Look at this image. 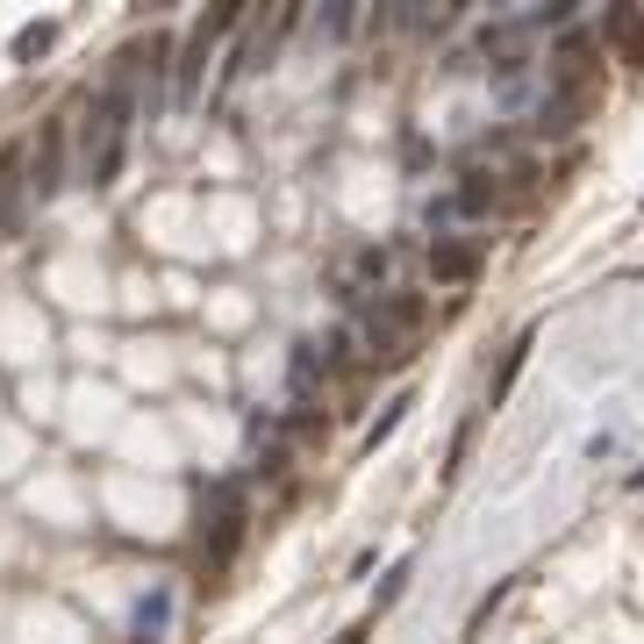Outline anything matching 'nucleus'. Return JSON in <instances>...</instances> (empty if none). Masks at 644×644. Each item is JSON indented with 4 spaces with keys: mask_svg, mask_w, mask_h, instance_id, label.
<instances>
[{
    "mask_svg": "<svg viewBox=\"0 0 644 644\" xmlns=\"http://www.w3.org/2000/svg\"><path fill=\"white\" fill-rule=\"evenodd\" d=\"M29 158L22 150H0V237H14V222H22V194H29Z\"/></svg>",
    "mask_w": 644,
    "mask_h": 644,
    "instance_id": "7",
    "label": "nucleus"
},
{
    "mask_svg": "<svg viewBox=\"0 0 644 644\" xmlns=\"http://www.w3.org/2000/svg\"><path fill=\"white\" fill-rule=\"evenodd\" d=\"M480 266H487V243L480 237H437V243H429V280H437V287L480 280Z\"/></svg>",
    "mask_w": 644,
    "mask_h": 644,
    "instance_id": "3",
    "label": "nucleus"
},
{
    "mask_svg": "<svg viewBox=\"0 0 644 644\" xmlns=\"http://www.w3.org/2000/svg\"><path fill=\"white\" fill-rule=\"evenodd\" d=\"M208 29H194V43H187V65H179V94H194V86H201V65H208Z\"/></svg>",
    "mask_w": 644,
    "mask_h": 644,
    "instance_id": "10",
    "label": "nucleus"
},
{
    "mask_svg": "<svg viewBox=\"0 0 644 644\" xmlns=\"http://www.w3.org/2000/svg\"><path fill=\"white\" fill-rule=\"evenodd\" d=\"M602 43L623 58V65H637V72H644V8H609Z\"/></svg>",
    "mask_w": 644,
    "mask_h": 644,
    "instance_id": "6",
    "label": "nucleus"
},
{
    "mask_svg": "<svg viewBox=\"0 0 644 644\" xmlns=\"http://www.w3.org/2000/svg\"><path fill=\"white\" fill-rule=\"evenodd\" d=\"M387 266H394L387 251H359V266H351V272H359V280H387Z\"/></svg>",
    "mask_w": 644,
    "mask_h": 644,
    "instance_id": "12",
    "label": "nucleus"
},
{
    "mask_svg": "<svg viewBox=\"0 0 644 644\" xmlns=\"http://www.w3.org/2000/svg\"><path fill=\"white\" fill-rule=\"evenodd\" d=\"M523 365H530V336H516L509 359H501V373L487 380V402H509V387H516V373H523Z\"/></svg>",
    "mask_w": 644,
    "mask_h": 644,
    "instance_id": "9",
    "label": "nucleus"
},
{
    "mask_svg": "<svg viewBox=\"0 0 644 644\" xmlns=\"http://www.w3.org/2000/svg\"><path fill=\"white\" fill-rule=\"evenodd\" d=\"M501 208V179L495 173H466L458 179V215H495Z\"/></svg>",
    "mask_w": 644,
    "mask_h": 644,
    "instance_id": "8",
    "label": "nucleus"
},
{
    "mask_svg": "<svg viewBox=\"0 0 644 644\" xmlns=\"http://www.w3.org/2000/svg\"><path fill=\"white\" fill-rule=\"evenodd\" d=\"M58 43V22H29L22 37H14V58H37V51H51Z\"/></svg>",
    "mask_w": 644,
    "mask_h": 644,
    "instance_id": "11",
    "label": "nucleus"
},
{
    "mask_svg": "<svg viewBox=\"0 0 644 644\" xmlns=\"http://www.w3.org/2000/svg\"><path fill=\"white\" fill-rule=\"evenodd\" d=\"M365 637H373V623H351V631L336 637V644H365Z\"/></svg>",
    "mask_w": 644,
    "mask_h": 644,
    "instance_id": "13",
    "label": "nucleus"
},
{
    "mask_svg": "<svg viewBox=\"0 0 644 644\" xmlns=\"http://www.w3.org/2000/svg\"><path fill=\"white\" fill-rule=\"evenodd\" d=\"M551 101H565V107L594 101V37L588 29H565L559 51H551Z\"/></svg>",
    "mask_w": 644,
    "mask_h": 644,
    "instance_id": "2",
    "label": "nucleus"
},
{
    "mask_svg": "<svg viewBox=\"0 0 644 644\" xmlns=\"http://www.w3.org/2000/svg\"><path fill=\"white\" fill-rule=\"evenodd\" d=\"M58 187H65V122H43L37 165H29V194H37V201H51Z\"/></svg>",
    "mask_w": 644,
    "mask_h": 644,
    "instance_id": "5",
    "label": "nucleus"
},
{
    "mask_svg": "<svg viewBox=\"0 0 644 644\" xmlns=\"http://www.w3.org/2000/svg\"><path fill=\"white\" fill-rule=\"evenodd\" d=\"M243 544V495L237 487H215V516L201 523V551L208 565H229V551Z\"/></svg>",
    "mask_w": 644,
    "mask_h": 644,
    "instance_id": "4",
    "label": "nucleus"
},
{
    "mask_svg": "<svg viewBox=\"0 0 644 644\" xmlns=\"http://www.w3.org/2000/svg\"><path fill=\"white\" fill-rule=\"evenodd\" d=\"M122 136H129V72H115V86L86 115V179L94 187H107L122 173Z\"/></svg>",
    "mask_w": 644,
    "mask_h": 644,
    "instance_id": "1",
    "label": "nucleus"
}]
</instances>
